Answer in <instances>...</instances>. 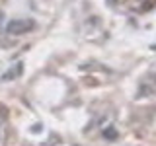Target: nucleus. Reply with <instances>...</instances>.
<instances>
[{"label":"nucleus","instance_id":"4","mask_svg":"<svg viewBox=\"0 0 156 146\" xmlns=\"http://www.w3.org/2000/svg\"><path fill=\"white\" fill-rule=\"evenodd\" d=\"M84 82H86L88 86H98V80H92V78H86Z\"/></svg>","mask_w":156,"mask_h":146},{"label":"nucleus","instance_id":"6","mask_svg":"<svg viewBox=\"0 0 156 146\" xmlns=\"http://www.w3.org/2000/svg\"><path fill=\"white\" fill-rule=\"evenodd\" d=\"M0 18H2V12H0Z\"/></svg>","mask_w":156,"mask_h":146},{"label":"nucleus","instance_id":"1","mask_svg":"<svg viewBox=\"0 0 156 146\" xmlns=\"http://www.w3.org/2000/svg\"><path fill=\"white\" fill-rule=\"evenodd\" d=\"M33 27H35V23H33L31 19H14V22L8 23L6 31L10 35H23V33L31 31Z\"/></svg>","mask_w":156,"mask_h":146},{"label":"nucleus","instance_id":"5","mask_svg":"<svg viewBox=\"0 0 156 146\" xmlns=\"http://www.w3.org/2000/svg\"><path fill=\"white\" fill-rule=\"evenodd\" d=\"M109 4H113V6H117V4H121V2H125V0H107Z\"/></svg>","mask_w":156,"mask_h":146},{"label":"nucleus","instance_id":"3","mask_svg":"<svg viewBox=\"0 0 156 146\" xmlns=\"http://www.w3.org/2000/svg\"><path fill=\"white\" fill-rule=\"evenodd\" d=\"M8 117V109H6V105H0V121H4Z\"/></svg>","mask_w":156,"mask_h":146},{"label":"nucleus","instance_id":"2","mask_svg":"<svg viewBox=\"0 0 156 146\" xmlns=\"http://www.w3.org/2000/svg\"><path fill=\"white\" fill-rule=\"evenodd\" d=\"M154 6H156V0H146L143 4V12H148V10H152Z\"/></svg>","mask_w":156,"mask_h":146}]
</instances>
